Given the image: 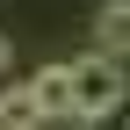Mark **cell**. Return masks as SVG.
<instances>
[{
	"mask_svg": "<svg viewBox=\"0 0 130 130\" xmlns=\"http://www.w3.org/2000/svg\"><path fill=\"white\" fill-rule=\"evenodd\" d=\"M123 101H130V65L123 58H108V51L72 58V108H79V123H108Z\"/></svg>",
	"mask_w": 130,
	"mask_h": 130,
	"instance_id": "obj_1",
	"label": "cell"
},
{
	"mask_svg": "<svg viewBox=\"0 0 130 130\" xmlns=\"http://www.w3.org/2000/svg\"><path fill=\"white\" fill-rule=\"evenodd\" d=\"M29 87H36L43 130H58V123H79V108H72V65H43V72H29Z\"/></svg>",
	"mask_w": 130,
	"mask_h": 130,
	"instance_id": "obj_2",
	"label": "cell"
},
{
	"mask_svg": "<svg viewBox=\"0 0 130 130\" xmlns=\"http://www.w3.org/2000/svg\"><path fill=\"white\" fill-rule=\"evenodd\" d=\"M94 51H108V58L130 65V0H108V7L94 14Z\"/></svg>",
	"mask_w": 130,
	"mask_h": 130,
	"instance_id": "obj_3",
	"label": "cell"
},
{
	"mask_svg": "<svg viewBox=\"0 0 130 130\" xmlns=\"http://www.w3.org/2000/svg\"><path fill=\"white\" fill-rule=\"evenodd\" d=\"M0 130H43V108H36V87L29 79L0 87Z\"/></svg>",
	"mask_w": 130,
	"mask_h": 130,
	"instance_id": "obj_4",
	"label": "cell"
},
{
	"mask_svg": "<svg viewBox=\"0 0 130 130\" xmlns=\"http://www.w3.org/2000/svg\"><path fill=\"white\" fill-rule=\"evenodd\" d=\"M7 65H14V43H7V29H0V87H7Z\"/></svg>",
	"mask_w": 130,
	"mask_h": 130,
	"instance_id": "obj_5",
	"label": "cell"
}]
</instances>
